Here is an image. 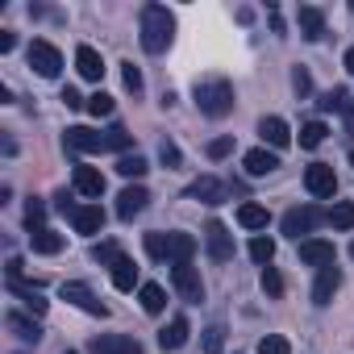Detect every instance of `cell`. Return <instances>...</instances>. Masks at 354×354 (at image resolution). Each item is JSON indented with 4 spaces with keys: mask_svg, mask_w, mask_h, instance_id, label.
Returning <instances> with one entry per match:
<instances>
[{
    "mask_svg": "<svg viewBox=\"0 0 354 354\" xmlns=\"http://www.w3.org/2000/svg\"><path fill=\"white\" fill-rule=\"evenodd\" d=\"M333 259H337V250H333V242H325V238H304L300 242V263H308V267H333Z\"/></svg>",
    "mask_w": 354,
    "mask_h": 354,
    "instance_id": "obj_10",
    "label": "cell"
},
{
    "mask_svg": "<svg viewBox=\"0 0 354 354\" xmlns=\"http://www.w3.org/2000/svg\"><path fill=\"white\" fill-rule=\"evenodd\" d=\"M129 142H133V133H125L121 125H113V129H104V133H96V129H84V125H71V129L63 133V146H67V150H75V154L129 150Z\"/></svg>",
    "mask_w": 354,
    "mask_h": 354,
    "instance_id": "obj_1",
    "label": "cell"
},
{
    "mask_svg": "<svg viewBox=\"0 0 354 354\" xmlns=\"http://www.w3.org/2000/svg\"><path fill=\"white\" fill-rule=\"evenodd\" d=\"M171 283H175V292H180L188 304H201L205 300V283H201V271L192 263H175L171 267Z\"/></svg>",
    "mask_w": 354,
    "mask_h": 354,
    "instance_id": "obj_6",
    "label": "cell"
},
{
    "mask_svg": "<svg viewBox=\"0 0 354 354\" xmlns=\"http://www.w3.org/2000/svg\"><path fill=\"white\" fill-rule=\"evenodd\" d=\"M250 259L263 263V267H271V259H275V242H271V238H254V242H250Z\"/></svg>",
    "mask_w": 354,
    "mask_h": 354,
    "instance_id": "obj_35",
    "label": "cell"
},
{
    "mask_svg": "<svg viewBox=\"0 0 354 354\" xmlns=\"http://www.w3.org/2000/svg\"><path fill=\"white\" fill-rule=\"evenodd\" d=\"M75 192H80V196H92V201L104 196V175H100L96 167H84V162H80V167H75Z\"/></svg>",
    "mask_w": 354,
    "mask_h": 354,
    "instance_id": "obj_19",
    "label": "cell"
},
{
    "mask_svg": "<svg viewBox=\"0 0 354 354\" xmlns=\"http://www.w3.org/2000/svg\"><path fill=\"white\" fill-rule=\"evenodd\" d=\"M325 221H329V213H325L321 205H304V209H288V213H283V234L300 242V234H313V230H317V225H325Z\"/></svg>",
    "mask_w": 354,
    "mask_h": 354,
    "instance_id": "obj_4",
    "label": "cell"
},
{
    "mask_svg": "<svg viewBox=\"0 0 354 354\" xmlns=\"http://www.w3.org/2000/svg\"><path fill=\"white\" fill-rule=\"evenodd\" d=\"M292 92H296V96H308V92H313V75H308L304 67L292 71Z\"/></svg>",
    "mask_w": 354,
    "mask_h": 354,
    "instance_id": "obj_43",
    "label": "cell"
},
{
    "mask_svg": "<svg viewBox=\"0 0 354 354\" xmlns=\"http://www.w3.org/2000/svg\"><path fill=\"white\" fill-rule=\"evenodd\" d=\"M42 225H46V205H42V201H30V205H26V230L34 234V230H42Z\"/></svg>",
    "mask_w": 354,
    "mask_h": 354,
    "instance_id": "obj_36",
    "label": "cell"
},
{
    "mask_svg": "<svg viewBox=\"0 0 354 354\" xmlns=\"http://www.w3.org/2000/svg\"><path fill=\"white\" fill-rule=\"evenodd\" d=\"M17 46V38H13V30H0V55H9Z\"/></svg>",
    "mask_w": 354,
    "mask_h": 354,
    "instance_id": "obj_47",
    "label": "cell"
},
{
    "mask_svg": "<svg viewBox=\"0 0 354 354\" xmlns=\"http://www.w3.org/2000/svg\"><path fill=\"white\" fill-rule=\"evenodd\" d=\"M263 292H267L271 300H279V296H283V275H279L275 267H263Z\"/></svg>",
    "mask_w": 354,
    "mask_h": 354,
    "instance_id": "obj_37",
    "label": "cell"
},
{
    "mask_svg": "<svg viewBox=\"0 0 354 354\" xmlns=\"http://www.w3.org/2000/svg\"><path fill=\"white\" fill-rule=\"evenodd\" d=\"M205 154H209V158H225V154H234V138H230V133H225V138H213V142L205 146Z\"/></svg>",
    "mask_w": 354,
    "mask_h": 354,
    "instance_id": "obj_40",
    "label": "cell"
},
{
    "mask_svg": "<svg viewBox=\"0 0 354 354\" xmlns=\"http://www.w3.org/2000/svg\"><path fill=\"white\" fill-rule=\"evenodd\" d=\"M138 300H142V308H146L150 317H158V313L167 308V292H162L158 283H142V288H138Z\"/></svg>",
    "mask_w": 354,
    "mask_h": 354,
    "instance_id": "obj_27",
    "label": "cell"
},
{
    "mask_svg": "<svg viewBox=\"0 0 354 354\" xmlns=\"http://www.w3.org/2000/svg\"><path fill=\"white\" fill-rule=\"evenodd\" d=\"M350 259H354V242H350Z\"/></svg>",
    "mask_w": 354,
    "mask_h": 354,
    "instance_id": "obj_50",
    "label": "cell"
},
{
    "mask_svg": "<svg viewBox=\"0 0 354 354\" xmlns=\"http://www.w3.org/2000/svg\"><path fill=\"white\" fill-rule=\"evenodd\" d=\"M321 109H325V113H354V104H350V92H346V88H329V92L321 96Z\"/></svg>",
    "mask_w": 354,
    "mask_h": 354,
    "instance_id": "obj_30",
    "label": "cell"
},
{
    "mask_svg": "<svg viewBox=\"0 0 354 354\" xmlns=\"http://www.w3.org/2000/svg\"><path fill=\"white\" fill-rule=\"evenodd\" d=\"M201 350H205V354H221V350H225V329H221V325H209L205 337H201Z\"/></svg>",
    "mask_w": 354,
    "mask_h": 354,
    "instance_id": "obj_34",
    "label": "cell"
},
{
    "mask_svg": "<svg viewBox=\"0 0 354 354\" xmlns=\"http://www.w3.org/2000/svg\"><path fill=\"white\" fill-rule=\"evenodd\" d=\"M267 221H271V213H267L263 205H254V201H246V205L238 209V225H242V230H267Z\"/></svg>",
    "mask_w": 354,
    "mask_h": 354,
    "instance_id": "obj_25",
    "label": "cell"
},
{
    "mask_svg": "<svg viewBox=\"0 0 354 354\" xmlns=\"http://www.w3.org/2000/svg\"><path fill=\"white\" fill-rule=\"evenodd\" d=\"M117 171L125 175V180H142V175L150 171V162H146L142 154H121V158H117Z\"/></svg>",
    "mask_w": 354,
    "mask_h": 354,
    "instance_id": "obj_31",
    "label": "cell"
},
{
    "mask_svg": "<svg viewBox=\"0 0 354 354\" xmlns=\"http://www.w3.org/2000/svg\"><path fill=\"white\" fill-rule=\"evenodd\" d=\"M188 196L201 201V205H221V201H225V184L213 180V175H201L196 184H188Z\"/></svg>",
    "mask_w": 354,
    "mask_h": 354,
    "instance_id": "obj_15",
    "label": "cell"
},
{
    "mask_svg": "<svg viewBox=\"0 0 354 354\" xmlns=\"http://www.w3.org/2000/svg\"><path fill=\"white\" fill-rule=\"evenodd\" d=\"M346 71H354V46L346 50Z\"/></svg>",
    "mask_w": 354,
    "mask_h": 354,
    "instance_id": "obj_48",
    "label": "cell"
},
{
    "mask_svg": "<svg viewBox=\"0 0 354 354\" xmlns=\"http://www.w3.org/2000/svg\"><path fill=\"white\" fill-rule=\"evenodd\" d=\"M192 254H196V238L192 234H171V267L175 263H192Z\"/></svg>",
    "mask_w": 354,
    "mask_h": 354,
    "instance_id": "obj_26",
    "label": "cell"
},
{
    "mask_svg": "<svg viewBox=\"0 0 354 354\" xmlns=\"http://www.w3.org/2000/svg\"><path fill=\"white\" fill-rule=\"evenodd\" d=\"M142 50L146 55H162L167 46H171V38H175V17H171V9L167 5H146L142 9Z\"/></svg>",
    "mask_w": 354,
    "mask_h": 354,
    "instance_id": "obj_2",
    "label": "cell"
},
{
    "mask_svg": "<svg viewBox=\"0 0 354 354\" xmlns=\"http://www.w3.org/2000/svg\"><path fill=\"white\" fill-rule=\"evenodd\" d=\"M30 246H34V254H59L63 250V234H55L50 225H42V230L30 234Z\"/></svg>",
    "mask_w": 354,
    "mask_h": 354,
    "instance_id": "obj_23",
    "label": "cell"
},
{
    "mask_svg": "<svg viewBox=\"0 0 354 354\" xmlns=\"http://www.w3.org/2000/svg\"><path fill=\"white\" fill-rule=\"evenodd\" d=\"M55 209H59V213H67V217H71V213H75V209H80V205H71V196H67V192H59V196H55Z\"/></svg>",
    "mask_w": 354,
    "mask_h": 354,
    "instance_id": "obj_46",
    "label": "cell"
},
{
    "mask_svg": "<svg viewBox=\"0 0 354 354\" xmlns=\"http://www.w3.org/2000/svg\"><path fill=\"white\" fill-rule=\"evenodd\" d=\"M9 329H13L21 342H34V346L42 342V325H38L34 317H26V313H9Z\"/></svg>",
    "mask_w": 354,
    "mask_h": 354,
    "instance_id": "obj_24",
    "label": "cell"
},
{
    "mask_svg": "<svg viewBox=\"0 0 354 354\" xmlns=\"http://www.w3.org/2000/svg\"><path fill=\"white\" fill-rule=\"evenodd\" d=\"M192 96H196V109H201L205 117H213V121H221V117H230V113H234V84H230L225 75L196 80Z\"/></svg>",
    "mask_w": 354,
    "mask_h": 354,
    "instance_id": "obj_3",
    "label": "cell"
},
{
    "mask_svg": "<svg viewBox=\"0 0 354 354\" xmlns=\"http://www.w3.org/2000/svg\"><path fill=\"white\" fill-rule=\"evenodd\" d=\"M30 67L42 75V80H55L59 71H63V55H59V46H50V42H30Z\"/></svg>",
    "mask_w": 354,
    "mask_h": 354,
    "instance_id": "obj_7",
    "label": "cell"
},
{
    "mask_svg": "<svg viewBox=\"0 0 354 354\" xmlns=\"http://www.w3.org/2000/svg\"><path fill=\"white\" fill-rule=\"evenodd\" d=\"M75 71H80L88 84H100V75H104L100 50H96V46H75Z\"/></svg>",
    "mask_w": 354,
    "mask_h": 354,
    "instance_id": "obj_14",
    "label": "cell"
},
{
    "mask_svg": "<svg viewBox=\"0 0 354 354\" xmlns=\"http://www.w3.org/2000/svg\"><path fill=\"white\" fill-rule=\"evenodd\" d=\"M142 246H146V254H150L154 263H167V259H171V234H146Z\"/></svg>",
    "mask_w": 354,
    "mask_h": 354,
    "instance_id": "obj_29",
    "label": "cell"
},
{
    "mask_svg": "<svg viewBox=\"0 0 354 354\" xmlns=\"http://www.w3.org/2000/svg\"><path fill=\"white\" fill-rule=\"evenodd\" d=\"M9 292H17V296L26 300V308H30L34 317H42V313H46V300H42V292H38V288H30V283L13 279V283H9Z\"/></svg>",
    "mask_w": 354,
    "mask_h": 354,
    "instance_id": "obj_28",
    "label": "cell"
},
{
    "mask_svg": "<svg viewBox=\"0 0 354 354\" xmlns=\"http://www.w3.org/2000/svg\"><path fill=\"white\" fill-rule=\"evenodd\" d=\"M109 271H113V288H117V292H133V283H138V263H133L129 254H121Z\"/></svg>",
    "mask_w": 354,
    "mask_h": 354,
    "instance_id": "obj_21",
    "label": "cell"
},
{
    "mask_svg": "<svg viewBox=\"0 0 354 354\" xmlns=\"http://www.w3.org/2000/svg\"><path fill=\"white\" fill-rule=\"evenodd\" d=\"M259 354H292V346H288V337H279V333H267V337L259 342Z\"/></svg>",
    "mask_w": 354,
    "mask_h": 354,
    "instance_id": "obj_38",
    "label": "cell"
},
{
    "mask_svg": "<svg viewBox=\"0 0 354 354\" xmlns=\"http://www.w3.org/2000/svg\"><path fill=\"white\" fill-rule=\"evenodd\" d=\"M246 175H254V180H263V175H271L275 167H279V154L275 150H267V146H259V150H246Z\"/></svg>",
    "mask_w": 354,
    "mask_h": 354,
    "instance_id": "obj_17",
    "label": "cell"
},
{
    "mask_svg": "<svg viewBox=\"0 0 354 354\" xmlns=\"http://www.w3.org/2000/svg\"><path fill=\"white\" fill-rule=\"evenodd\" d=\"M121 80H125L129 92H142V71H138L133 63H121Z\"/></svg>",
    "mask_w": 354,
    "mask_h": 354,
    "instance_id": "obj_44",
    "label": "cell"
},
{
    "mask_svg": "<svg viewBox=\"0 0 354 354\" xmlns=\"http://www.w3.org/2000/svg\"><path fill=\"white\" fill-rule=\"evenodd\" d=\"M337 288H342V271H337V267H321V271H317V279H313V304H317V308L333 304Z\"/></svg>",
    "mask_w": 354,
    "mask_h": 354,
    "instance_id": "obj_11",
    "label": "cell"
},
{
    "mask_svg": "<svg viewBox=\"0 0 354 354\" xmlns=\"http://www.w3.org/2000/svg\"><path fill=\"white\" fill-rule=\"evenodd\" d=\"M146 205H150V192H146L142 184H129V188H121V196H117V217H121V221H133Z\"/></svg>",
    "mask_w": 354,
    "mask_h": 354,
    "instance_id": "obj_13",
    "label": "cell"
},
{
    "mask_svg": "<svg viewBox=\"0 0 354 354\" xmlns=\"http://www.w3.org/2000/svg\"><path fill=\"white\" fill-rule=\"evenodd\" d=\"M304 188H308L313 201H333V192H337L333 167H329V162H313V167L304 171Z\"/></svg>",
    "mask_w": 354,
    "mask_h": 354,
    "instance_id": "obj_5",
    "label": "cell"
},
{
    "mask_svg": "<svg viewBox=\"0 0 354 354\" xmlns=\"http://www.w3.org/2000/svg\"><path fill=\"white\" fill-rule=\"evenodd\" d=\"M346 129H350V133H354V113H346Z\"/></svg>",
    "mask_w": 354,
    "mask_h": 354,
    "instance_id": "obj_49",
    "label": "cell"
},
{
    "mask_svg": "<svg viewBox=\"0 0 354 354\" xmlns=\"http://www.w3.org/2000/svg\"><path fill=\"white\" fill-rule=\"evenodd\" d=\"M325 133H329L325 121H308V125H300V146H304V150H317V146L325 142Z\"/></svg>",
    "mask_w": 354,
    "mask_h": 354,
    "instance_id": "obj_33",
    "label": "cell"
},
{
    "mask_svg": "<svg viewBox=\"0 0 354 354\" xmlns=\"http://www.w3.org/2000/svg\"><path fill=\"white\" fill-rule=\"evenodd\" d=\"M71 225H75V234H100L104 230V209L100 205H80L71 213Z\"/></svg>",
    "mask_w": 354,
    "mask_h": 354,
    "instance_id": "obj_18",
    "label": "cell"
},
{
    "mask_svg": "<svg viewBox=\"0 0 354 354\" xmlns=\"http://www.w3.org/2000/svg\"><path fill=\"white\" fill-rule=\"evenodd\" d=\"M259 133H263V142H271L275 150H283V146L292 142V129H288L283 117H263V121H259Z\"/></svg>",
    "mask_w": 354,
    "mask_h": 354,
    "instance_id": "obj_20",
    "label": "cell"
},
{
    "mask_svg": "<svg viewBox=\"0 0 354 354\" xmlns=\"http://www.w3.org/2000/svg\"><path fill=\"white\" fill-rule=\"evenodd\" d=\"M350 162H354V150H350Z\"/></svg>",
    "mask_w": 354,
    "mask_h": 354,
    "instance_id": "obj_52",
    "label": "cell"
},
{
    "mask_svg": "<svg viewBox=\"0 0 354 354\" xmlns=\"http://www.w3.org/2000/svg\"><path fill=\"white\" fill-rule=\"evenodd\" d=\"M188 333H192L188 317H171V325H162V333H158V346L162 350H184L188 346Z\"/></svg>",
    "mask_w": 354,
    "mask_h": 354,
    "instance_id": "obj_16",
    "label": "cell"
},
{
    "mask_svg": "<svg viewBox=\"0 0 354 354\" xmlns=\"http://www.w3.org/2000/svg\"><path fill=\"white\" fill-rule=\"evenodd\" d=\"M63 354H75V350H63Z\"/></svg>",
    "mask_w": 354,
    "mask_h": 354,
    "instance_id": "obj_51",
    "label": "cell"
},
{
    "mask_svg": "<svg viewBox=\"0 0 354 354\" xmlns=\"http://www.w3.org/2000/svg\"><path fill=\"white\" fill-rule=\"evenodd\" d=\"M88 354H142V346L125 333H100L88 342Z\"/></svg>",
    "mask_w": 354,
    "mask_h": 354,
    "instance_id": "obj_12",
    "label": "cell"
},
{
    "mask_svg": "<svg viewBox=\"0 0 354 354\" xmlns=\"http://www.w3.org/2000/svg\"><path fill=\"white\" fill-rule=\"evenodd\" d=\"M158 158H162L167 167H180V162H184V154H180V146H175L171 138H162V146H158Z\"/></svg>",
    "mask_w": 354,
    "mask_h": 354,
    "instance_id": "obj_42",
    "label": "cell"
},
{
    "mask_svg": "<svg viewBox=\"0 0 354 354\" xmlns=\"http://www.w3.org/2000/svg\"><path fill=\"white\" fill-rule=\"evenodd\" d=\"M329 225L333 230H354V201H337L329 209Z\"/></svg>",
    "mask_w": 354,
    "mask_h": 354,
    "instance_id": "obj_32",
    "label": "cell"
},
{
    "mask_svg": "<svg viewBox=\"0 0 354 354\" xmlns=\"http://www.w3.org/2000/svg\"><path fill=\"white\" fill-rule=\"evenodd\" d=\"M92 259H96V263H104V267H113V263L121 259V250H117L113 242H100V246H92Z\"/></svg>",
    "mask_w": 354,
    "mask_h": 354,
    "instance_id": "obj_41",
    "label": "cell"
},
{
    "mask_svg": "<svg viewBox=\"0 0 354 354\" xmlns=\"http://www.w3.org/2000/svg\"><path fill=\"white\" fill-rule=\"evenodd\" d=\"M296 21H300V34H304L308 42H317V38L325 34V13H321V9H313V5H304Z\"/></svg>",
    "mask_w": 354,
    "mask_h": 354,
    "instance_id": "obj_22",
    "label": "cell"
},
{
    "mask_svg": "<svg viewBox=\"0 0 354 354\" xmlns=\"http://www.w3.org/2000/svg\"><path fill=\"white\" fill-rule=\"evenodd\" d=\"M88 113H92V117H109V113H113V96H109V92L88 96Z\"/></svg>",
    "mask_w": 354,
    "mask_h": 354,
    "instance_id": "obj_39",
    "label": "cell"
},
{
    "mask_svg": "<svg viewBox=\"0 0 354 354\" xmlns=\"http://www.w3.org/2000/svg\"><path fill=\"white\" fill-rule=\"evenodd\" d=\"M59 292H63V300H71L75 308H84V313H92V317H109V308L96 300V292H92L88 283H80V279H67Z\"/></svg>",
    "mask_w": 354,
    "mask_h": 354,
    "instance_id": "obj_9",
    "label": "cell"
},
{
    "mask_svg": "<svg viewBox=\"0 0 354 354\" xmlns=\"http://www.w3.org/2000/svg\"><path fill=\"white\" fill-rule=\"evenodd\" d=\"M63 104H67V109H88V100H84L75 88H63Z\"/></svg>",
    "mask_w": 354,
    "mask_h": 354,
    "instance_id": "obj_45",
    "label": "cell"
},
{
    "mask_svg": "<svg viewBox=\"0 0 354 354\" xmlns=\"http://www.w3.org/2000/svg\"><path fill=\"white\" fill-rule=\"evenodd\" d=\"M205 246H209V259L213 263H230L234 259V234L221 221H209L205 225Z\"/></svg>",
    "mask_w": 354,
    "mask_h": 354,
    "instance_id": "obj_8",
    "label": "cell"
}]
</instances>
